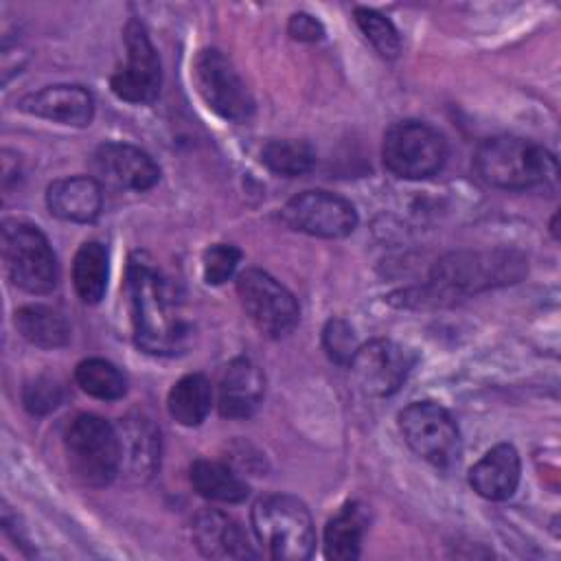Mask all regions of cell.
<instances>
[{
	"label": "cell",
	"instance_id": "6da1fadb",
	"mask_svg": "<svg viewBox=\"0 0 561 561\" xmlns=\"http://www.w3.org/2000/svg\"><path fill=\"white\" fill-rule=\"evenodd\" d=\"M125 285L136 344L156 355L178 353L186 337V327L164 278L142 256H131Z\"/></svg>",
	"mask_w": 561,
	"mask_h": 561
},
{
	"label": "cell",
	"instance_id": "7a4b0ae2",
	"mask_svg": "<svg viewBox=\"0 0 561 561\" xmlns=\"http://www.w3.org/2000/svg\"><path fill=\"white\" fill-rule=\"evenodd\" d=\"M473 164L478 175L495 188H530L557 178L554 156L537 142L517 136H493L478 145Z\"/></svg>",
	"mask_w": 561,
	"mask_h": 561
},
{
	"label": "cell",
	"instance_id": "3957f363",
	"mask_svg": "<svg viewBox=\"0 0 561 561\" xmlns=\"http://www.w3.org/2000/svg\"><path fill=\"white\" fill-rule=\"evenodd\" d=\"M252 528L272 559L305 561L316 546L313 522L305 502L294 495H265L252 506Z\"/></svg>",
	"mask_w": 561,
	"mask_h": 561
},
{
	"label": "cell",
	"instance_id": "277c9868",
	"mask_svg": "<svg viewBox=\"0 0 561 561\" xmlns=\"http://www.w3.org/2000/svg\"><path fill=\"white\" fill-rule=\"evenodd\" d=\"M70 473L85 486H105L121 473V443L112 423L96 414H79L64 434Z\"/></svg>",
	"mask_w": 561,
	"mask_h": 561
},
{
	"label": "cell",
	"instance_id": "5b68a950",
	"mask_svg": "<svg viewBox=\"0 0 561 561\" xmlns=\"http://www.w3.org/2000/svg\"><path fill=\"white\" fill-rule=\"evenodd\" d=\"M524 274V259L511 252H458L438 261L432 270L427 298L443 302L493 285L513 283Z\"/></svg>",
	"mask_w": 561,
	"mask_h": 561
},
{
	"label": "cell",
	"instance_id": "8992f818",
	"mask_svg": "<svg viewBox=\"0 0 561 561\" xmlns=\"http://www.w3.org/2000/svg\"><path fill=\"white\" fill-rule=\"evenodd\" d=\"M2 263L11 283L28 294H48L57 285V259L46 234L33 224H2Z\"/></svg>",
	"mask_w": 561,
	"mask_h": 561
},
{
	"label": "cell",
	"instance_id": "52a82bcc",
	"mask_svg": "<svg viewBox=\"0 0 561 561\" xmlns=\"http://www.w3.org/2000/svg\"><path fill=\"white\" fill-rule=\"evenodd\" d=\"M381 158L386 169L403 180L436 175L447 160L445 136L421 121H399L383 134Z\"/></svg>",
	"mask_w": 561,
	"mask_h": 561
},
{
	"label": "cell",
	"instance_id": "ba28073f",
	"mask_svg": "<svg viewBox=\"0 0 561 561\" xmlns=\"http://www.w3.org/2000/svg\"><path fill=\"white\" fill-rule=\"evenodd\" d=\"M399 430L410 449L436 467L460 456V432L451 414L434 401H414L399 412Z\"/></svg>",
	"mask_w": 561,
	"mask_h": 561
},
{
	"label": "cell",
	"instance_id": "9c48e42d",
	"mask_svg": "<svg viewBox=\"0 0 561 561\" xmlns=\"http://www.w3.org/2000/svg\"><path fill=\"white\" fill-rule=\"evenodd\" d=\"M237 294L248 318L267 337H285L298 324V302L267 272L250 267L237 278Z\"/></svg>",
	"mask_w": 561,
	"mask_h": 561
},
{
	"label": "cell",
	"instance_id": "30bf717a",
	"mask_svg": "<svg viewBox=\"0 0 561 561\" xmlns=\"http://www.w3.org/2000/svg\"><path fill=\"white\" fill-rule=\"evenodd\" d=\"M197 92L204 103L226 121L245 123L254 114V99L232 61L217 48H206L193 66Z\"/></svg>",
	"mask_w": 561,
	"mask_h": 561
},
{
	"label": "cell",
	"instance_id": "8fae6325",
	"mask_svg": "<svg viewBox=\"0 0 561 561\" xmlns=\"http://www.w3.org/2000/svg\"><path fill=\"white\" fill-rule=\"evenodd\" d=\"M125 64L112 75V92L127 103H153L160 94L162 70L158 53L138 20L125 26Z\"/></svg>",
	"mask_w": 561,
	"mask_h": 561
},
{
	"label": "cell",
	"instance_id": "7c38bea8",
	"mask_svg": "<svg viewBox=\"0 0 561 561\" xmlns=\"http://www.w3.org/2000/svg\"><path fill=\"white\" fill-rule=\"evenodd\" d=\"M280 215L289 228L322 239L348 237L357 226L353 204L329 191H305L291 197Z\"/></svg>",
	"mask_w": 561,
	"mask_h": 561
},
{
	"label": "cell",
	"instance_id": "4fadbf2b",
	"mask_svg": "<svg viewBox=\"0 0 561 561\" xmlns=\"http://www.w3.org/2000/svg\"><path fill=\"white\" fill-rule=\"evenodd\" d=\"M412 364L414 355L408 348L379 337L359 346L348 366L366 394L390 397L405 381Z\"/></svg>",
	"mask_w": 561,
	"mask_h": 561
},
{
	"label": "cell",
	"instance_id": "5bb4252c",
	"mask_svg": "<svg viewBox=\"0 0 561 561\" xmlns=\"http://www.w3.org/2000/svg\"><path fill=\"white\" fill-rule=\"evenodd\" d=\"M92 178L116 191H147L160 180V169L149 153L125 142H105L90 158Z\"/></svg>",
	"mask_w": 561,
	"mask_h": 561
},
{
	"label": "cell",
	"instance_id": "9a60e30c",
	"mask_svg": "<svg viewBox=\"0 0 561 561\" xmlns=\"http://www.w3.org/2000/svg\"><path fill=\"white\" fill-rule=\"evenodd\" d=\"M18 107L24 114L70 127H85L92 123L94 116L92 94L85 88L70 83L46 85L37 92H28L20 99Z\"/></svg>",
	"mask_w": 561,
	"mask_h": 561
},
{
	"label": "cell",
	"instance_id": "2e32d148",
	"mask_svg": "<svg viewBox=\"0 0 561 561\" xmlns=\"http://www.w3.org/2000/svg\"><path fill=\"white\" fill-rule=\"evenodd\" d=\"M265 394L261 368L248 359H232L219 381V412L228 419H248L256 412Z\"/></svg>",
	"mask_w": 561,
	"mask_h": 561
},
{
	"label": "cell",
	"instance_id": "e0dca14e",
	"mask_svg": "<svg viewBox=\"0 0 561 561\" xmlns=\"http://www.w3.org/2000/svg\"><path fill=\"white\" fill-rule=\"evenodd\" d=\"M121 443V471L136 480L153 476L160 460V434L142 414H129L116 425Z\"/></svg>",
	"mask_w": 561,
	"mask_h": 561
},
{
	"label": "cell",
	"instance_id": "ac0fdd59",
	"mask_svg": "<svg viewBox=\"0 0 561 561\" xmlns=\"http://www.w3.org/2000/svg\"><path fill=\"white\" fill-rule=\"evenodd\" d=\"M46 204L64 221L90 224L101 213L103 186L92 175L61 178L46 188Z\"/></svg>",
	"mask_w": 561,
	"mask_h": 561
},
{
	"label": "cell",
	"instance_id": "d6986e66",
	"mask_svg": "<svg viewBox=\"0 0 561 561\" xmlns=\"http://www.w3.org/2000/svg\"><path fill=\"white\" fill-rule=\"evenodd\" d=\"M522 462L519 454L513 445L502 443L491 447L471 469L469 484L484 500H508L519 484Z\"/></svg>",
	"mask_w": 561,
	"mask_h": 561
},
{
	"label": "cell",
	"instance_id": "ffe728a7",
	"mask_svg": "<svg viewBox=\"0 0 561 561\" xmlns=\"http://www.w3.org/2000/svg\"><path fill=\"white\" fill-rule=\"evenodd\" d=\"M193 539L202 554L210 559H248L256 557L241 526L226 513L204 508L193 522Z\"/></svg>",
	"mask_w": 561,
	"mask_h": 561
},
{
	"label": "cell",
	"instance_id": "44dd1931",
	"mask_svg": "<svg viewBox=\"0 0 561 561\" xmlns=\"http://www.w3.org/2000/svg\"><path fill=\"white\" fill-rule=\"evenodd\" d=\"M368 528L366 506L351 502L342 506L324 528V554L333 561H353L359 557L364 533Z\"/></svg>",
	"mask_w": 561,
	"mask_h": 561
},
{
	"label": "cell",
	"instance_id": "7402d4cb",
	"mask_svg": "<svg viewBox=\"0 0 561 561\" xmlns=\"http://www.w3.org/2000/svg\"><path fill=\"white\" fill-rule=\"evenodd\" d=\"M210 403H213V388L202 373H191L178 379L167 397L169 414L180 425H186V427L199 425L208 416Z\"/></svg>",
	"mask_w": 561,
	"mask_h": 561
},
{
	"label": "cell",
	"instance_id": "603a6c76",
	"mask_svg": "<svg viewBox=\"0 0 561 561\" xmlns=\"http://www.w3.org/2000/svg\"><path fill=\"white\" fill-rule=\"evenodd\" d=\"M107 276L110 263L105 245L101 241H85L77 250L72 263V283L77 296L88 305L101 302L107 289Z\"/></svg>",
	"mask_w": 561,
	"mask_h": 561
},
{
	"label": "cell",
	"instance_id": "cb8c5ba5",
	"mask_svg": "<svg viewBox=\"0 0 561 561\" xmlns=\"http://www.w3.org/2000/svg\"><path fill=\"white\" fill-rule=\"evenodd\" d=\"M15 327L26 342L39 348H57L70 340V327L66 318L46 305L20 307L15 311Z\"/></svg>",
	"mask_w": 561,
	"mask_h": 561
},
{
	"label": "cell",
	"instance_id": "d4e9b609",
	"mask_svg": "<svg viewBox=\"0 0 561 561\" xmlns=\"http://www.w3.org/2000/svg\"><path fill=\"white\" fill-rule=\"evenodd\" d=\"M191 484L202 497L228 504L243 502L250 493L248 484L228 465L204 458L191 465Z\"/></svg>",
	"mask_w": 561,
	"mask_h": 561
},
{
	"label": "cell",
	"instance_id": "484cf974",
	"mask_svg": "<svg viewBox=\"0 0 561 561\" xmlns=\"http://www.w3.org/2000/svg\"><path fill=\"white\" fill-rule=\"evenodd\" d=\"M263 164L283 178H298L313 169L316 149L307 140L276 138L261 149Z\"/></svg>",
	"mask_w": 561,
	"mask_h": 561
},
{
	"label": "cell",
	"instance_id": "4316f807",
	"mask_svg": "<svg viewBox=\"0 0 561 561\" xmlns=\"http://www.w3.org/2000/svg\"><path fill=\"white\" fill-rule=\"evenodd\" d=\"M75 379L83 392L101 401L121 399L127 392L125 375L107 359L90 357L77 364Z\"/></svg>",
	"mask_w": 561,
	"mask_h": 561
},
{
	"label": "cell",
	"instance_id": "83f0119b",
	"mask_svg": "<svg viewBox=\"0 0 561 561\" xmlns=\"http://www.w3.org/2000/svg\"><path fill=\"white\" fill-rule=\"evenodd\" d=\"M355 22L359 26V31L364 33V37L373 44V48L386 57V59H394L401 50V37L397 26L381 15L375 9H366V7H357L355 9Z\"/></svg>",
	"mask_w": 561,
	"mask_h": 561
},
{
	"label": "cell",
	"instance_id": "f1b7e54d",
	"mask_svg": "<svg viewBox=\"0 0 561 561\" xmlns=\"http://www.w3.org/2000/svg\"><path fill=\"white\" fill-rule=\"evenodd\" d=\"M322 346L327 351V355L340 364V366H348L353 355L357 353V340L353 333V327L342 320V318H331L324 329H322Z\"/></svg>",
	"mask_w": 561,
	"mask_h": 561
},
{
	"label": "cell",
	"instance_id": "f546056e",
	"mask_svg": "<svg viewBox=\"0 0 561 561\" xmlns=\"http://www.w3.org/2000/svg\"><path fill=\"white\" fill-rule=\"evenodd\" d=\"M239 261H241V252H239V248H234L230 243H215V245L206 248L204 256H202L204 280L208 285H221L224 280H228L234 274Z\"/></svg>",
	"mask_w": 561,
	"mask_h": 561
},
{
	"label": "cell",
	"instance_id": "4dcf8cb0",
	"mask_svg": "<svg viewBox=\"0 0 561 561\" xmlns=\"http://www.w3.org/2000/svg\"><path fill=\"white\" fill-rule=\"evenodd\" d=\"M24 405L33 414H46L61 403V388L50 377H35L24 386Z\"/></svg>",
	"mask_w": 561,
	"mask_h": 561
},
{
	"label": "cell",
	"instance_id": "1f68e13d",
	"mask_svg": "<svg viewBox=\"0 0 561 561\" xmlns=\"http://www.w3.org/2000/svg\"><path fill=\"white\" fill-rule=\"evenodd\" d=\"M287 33L298 42H318L324 37L322 24L309 13H294L287 22Z\"/></svg>",
	"mask_w": 561,
	"mask_h": 561
}]
</instances>
